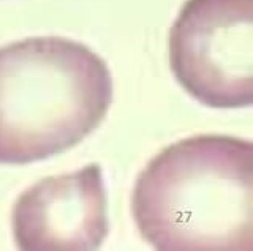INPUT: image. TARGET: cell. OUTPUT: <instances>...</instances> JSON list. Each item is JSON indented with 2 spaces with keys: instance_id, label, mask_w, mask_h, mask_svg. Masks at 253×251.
Instances as JSON below:
<instances>
[{
  "instance_id": "6da1fadb",
  "label": "cell",
  "mask_w": 253,
  "mask_h": 251,
  "mask_svg": "<svg viewBox=\"0 0 253 251\" xmlns=\"http://www.w3.org/2000/svg\"><path fill=\"white\" fill-rule=\"evenodd\" d=\"M131 210L157 250L252 251V143L198 135L166 147L139 174Z\"/></svg>"
},
{
  "instance_id": "7a4b0ae2",
  "label": "cell",
  "mask_w": 253,
  "mask_h": 251,
  "mask_svg": "<svg viewBox=\"0 0 253 251\" xmlns=\"http://www.w3.org/2000/svg\"><path fill=\"white\" fill-rule=\"evenodd\" d=\"M113 77L100 56L60 36L0 48V164L67 152L103 122Z\"/></svg>"
},
{
  "instance_id": "3957f363",
  "label": "cell",
  "mask_w": 253,
  "mask_h": 251,
  "mask_svg": "<svg viewBox=\"0 0 253 251\" xmlns=\"http://www.w3.org/2000/svg\"><path fill=\"white\" fill-rule=\"evenodd\" d=\"M169 64L200 103L253 101V0H187L169 34Z\"/></svg>"
},
{
  "instance_id": "277c9868",
  "label": "cell",
  "mask_w": 253,
  "mask_h": 251,
  "mask_svg": "<svg viewBox=\"0 0 253 251\" xmlns=\"http://www.w3.org/2000/svg\"><path fill=\"white\" fill-rule=\"evenodd\" d=\"M16 245L26 251H90L109 232L108 199L98 164L46 177L13 207Z\"/></svg>"
}]
</instances>
